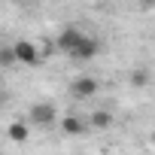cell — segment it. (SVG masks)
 <instances>
[{
	"label": "cell",
	"mask_w": 155,
	"mask_h": 155,
	"mask_svg": "<svg viewBox=\"0 0 155 155\" xmlns=\"http://www.w3.org/2000/svg\"><path fill=\"white\" fill-rule=\"evenodd\" d=\"M55 119H58V110H55V104H49V101L31 104V110H28V122H31V125L49 128V125H55Z\"/></svg>",
	"instance_id": "1"
},
{
	"label": "cell",
	"mask_w": 155,
	"mask_h": 155,
	"mask_svg": "<svg viewBox=\"0 0 155 155\" xmlns=\"http://www.w3.org/2000/svg\"><path fill=\"white\" fill-rule=\"evenodd\" d=\"M12 52H15V61L25 64V67H37L43 61V52L31 43V40H15L12 43Z\"/></svg>",
	"instance_id": "2"
},
{
	"label": "cell",
	"mask_w": 155,
	"mask_h": 155,
	"mask_svg": "<svg viewBox=\"0 0 155 155\" xmlns=\"http://www.w3.org/2000/svg\"><path fill=\"white\" fill-rule=\"evenodd\" d=\"M97 52H101V43H97V37H91V34H82V40L76 43V49L70 52V58H73V61H91V58H97Z\"/></svg>",
	"instance_id": "3"
},
{
	"label": "cell",
	"mask_w": 155,
	"mask_h": 155,
	"mask_svg": "<svg viewBox=\"0 0 155 155\" xmlns=\"http://www.w3.org/2000/svg\"><path fill=\"white\" fill-rule=\"evenodd\" d=\"M97 88H101V82L94 79V76H76V79H73V85H70L73 97H79V101L94 97V94H97Z\"/></svg>",
	"instance_id": "4"
},
{
	"label": "cell",
	"mask_w": 155,
	"mask_h": 155,
	"mask_svg": "<svg viewBox=\"0 0 155 155\" xmlns=\"http://www.w3.org/2000/svg\"><path fill=\"white\" fill-rule=\"evenodd\" d=\"M79 40H82V31H79V28H64V31L58 34V49L70 55V52L76 49V43H79Z\"/></svg>",
	"instance_id": "5"
},
{
	"label": "cell",
	"mask_w": 155,
	"mask_h": 155,
	"mask_svg": "<svg viewBox=\"0 0 155 155\" xmlns=\"http://www.w3.org/2000/svg\"><path fill=\"white\" fill-rule=\"evenodd\" d=\"M58 125H61V131H64L67 137H79V134L88 128V122H85V119H79V116H64Z\"/></svg>",
	"instance_id": "6"
},
{
	"label": "cell",
	"mask_w": 155,
	"mask_h": 155,
	"mask_svg": "<svg viewBox=\"0 0 155 155\" xmlns=\"http://www.w3.org/2000/svg\"><path fill=\"white\" fill-rule=\"evenodd\" d=\"M88 128H97V131L113 128V113H110V110H94V113L88 116Z\"/></svg>",
	"instance_id": "7"
},
{
	"label": "cell",
	"mask_w": 155,
	"mask_h": 155,
	"mask_svg": "<svg viewBox=\"0 0 155 155\" xmlns=\"http://www.w3.org/2000/svg\"><path fill=\"white\" fill-rule=\"evenodd\" d=\"M6 137H9L12 143H25V140L31 137V131H28V125H25V122H9V128H6Z\"/></svg>",
	"instance_id": "8"
},
{
	"label": "cell",
	"mask_w": 155,
	"mask_h": 155,
	"mask_svg": "<svg viewBox=\"0 0 155 155\" xmlns=\"http://www.w3.org/2000/svg\"><path fill=\"white\" fill-rule=\"evenodd\" d=\"M131 85H137V88L149 85V73H146V70H134V73H131Z\"/></svg>",
	"instance_id": "9"
},
{
	"label": "cell",
	"mask_w": 155,
	"mask_h": 155,
	"mask_svg": "<svg viewBox=\"0 0 155 155\" xmlns=\"http://www.w3.org/2000/svg\"><path fill=\"white\" fill-rule=\"evenodd\" d=\"M12 64H18V61H15L12 46H9V49H0V67H12Z\"/></svg>",
	"instance_id": "10"
},
{
	"label": "cell",
	"mask_w": 155,
	"mask_h": 155,
	"mask_svg": "<svg viewBox=\"0 0 155 155\" xmlns=\"http://www.w3.org/2000/svg\"><path fill=\"white\" fill-rule=\"evenodd\" d=\"M137 3H140V6H146V9H149V6H155V0H137Z\"/></svg>",
	"instance_id": "11"
},
{
	"label": "cell",
	"mask_w": 155,
	"mask_h": 155,
	"mask_svg": "<svg viewBox=\"0 0 155 155\" xmlns=\"http://www.w3.org/2000/svg\"><path fill=\"white\" fill-rule=\"evenodd\" d=\"M3 101H6V94H3V91H0V107H3Z\"/></svg>",
	"instance_id": "12"
},
{
	"label": "cell",
	"mask_w": 155,
	"mask_h": 155,
	"mask_svg": "<svg viewBox=\"0 0 155 155\" xmlns=\"http://www.w3.org/2000/svg\"><path fill=\"white\" fill-rule=\"evenodd\" d=\"M152 143H155V134H152Z\"/></svg>",
	"instance_id": "13"
}]
</instances>
